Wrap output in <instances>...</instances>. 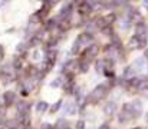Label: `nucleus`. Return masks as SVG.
I'll return each mask as SVG.
<instances>
[{
	"label": "nucleus",
	"mask_w": 148,
	"mask_h": 129,
	"mask_svg": "<svg viewBox=\"0 0 148 129\" xmlns=\"http://www.w3.org/2000/svg\"><path fill=\"white\" fill-rule=\"evenodd\" d=\"M78 6H79V7H76V9H78V13L81 14V17H88V16H91L92 12H94V9H92V6H91L89 1L78 3Z\"/></svg>",
	"instance_id": "3"
},
{
	"label": "nucleus",
	"mask_w": 148,
	"mask_h": 129,
	"mask_svg": "<svg viewBox=\"0 0 148 129\" xmlns=\"http://www.w3.org/2000/svg\"><path fill=\"white\" fill-rule=\"evenodd\" d=\"M99 53V46L98 44H91L88 47H85L81 53V62H88L91 63L94 60V57H97V55Z\"/></svg>",
	"instance_id": "2"
},
{
	"label": "nucleus",
	"mask_w": 148,
	"mask_h": 129,
	"mask_svg": "<svg viewBox=\"0 0 148 129\" xmlns=\"http://www.w3.org/2000/svg\"><path fill=\"white\" fill-rule=\"evenodd\" d=\"M103 75L106 76V79H108V81H111V79H115V78H116L114 70H105V72H103Z\"/></svg>",
	"instance_id": "18"
},
{
	"label": "nucleus",
	"mask_w": 148,
	"mask_h": 129,
	"mask_svg": "<svg viewBox=\"0 0 148 129\" xmlns=\"http://www.w3.org/2000/svg\"><path fill=\"white\" fill-rule=\"evenodd\" d=\"M65 81H66V78L63 76V75H60V76H58V78H55L52 82H50V87H53V89H56V87H63L65 85Z\"/></svg>",
	"instance_id": "11"
},
{
	"label": "nucleus",
	"mask_w": 148,
	"mask_h": 129,
	"mask_svg": "<svg viewBox=\"0 0 148 129\" xmlns=\"http://www.w3.org/2000/svg\"><path fill=\"white\" fill-rule=\"evenodd\" d=\"M3 55H4V49H3V46L0 44V56L3 57Z\"/></svg>",
	"instance_id": "22"
},
{
	"label": "nucleus",
	"mask_w": 148,
	"mask_h": 129,
	"mask_svg": "<svg viewBox=\"0 0 148 129\" xmlns=\"http://www.w3.org/2000/svg\"><path fill=\"white\" fill-rule=\"evenodd\" d=\"M132 129H141V128H132Z\"/></svg>",
	"instance_id": "23"
},
{
	"label": "nucleus",
	"mask_w": 148,
	"mask_h": 129,
	"mask_svg": "<svg viewBox=\"0 0 148 129\" xmlns=\"http://www.w3.org/2000/svg\"><path fill=\"white\" fill-rule=\"evenodd\" d=\"M76 86L78 85L75 83V79H66V81H65V85H63V90H65L68 95H73Z\"/></svg>",
	"instance_id": "10"
},
{
	"label": "nucleus",
	"mask_w": 148,
	"mask_h": 129,
	"mask_svg": "<svg viewBox=\"0 0 148 129\" xmlns=\"http://www.w3.org/2000/svg\"><path fill=\"white\" fill-rule=\"evenodd\" d=\"M62 111H63V115H66V116H73L75 113H76V102H71V100H66L65 103H63V108H62Z\"/></svg>",
	"instance_id": "6"
},
{
	"label": "nucleus",
	"mask_w": 148,
	"mask_h": 129,
	"mask_svg": "<svg viewBox=\"0 0 148 129\" xmlns=\"http://www.w3.org/2000/svg\"><path fill=\"white\" fill-rule=\"evenodd\" d=\"M76 129H86V122L85 119H81L76 122Z\"/></svg>",
	"instance_id": "19"
},
{
	"label": "nucleus",
	"mask_w": 148,
	"mask_h": 129,
	"mask_svg": "<svg viewBox=\"0 0 148 129\" xmlns=\"http://www.w3.org/2000/svg\"><path fill=\"white\" fill-rule=\"evenodd\" d=\"M79 53H82V46H81V43L78 42V40H75L73 44H72V47H71V55L76 56Z\"/></svg>",
	"instance_id": "13"
},
{
	"label": "nucleus",
	"mask_w": 148,
	"mask_h": 129,
	"mask_svg": "<svg viewBox=\"0 0 148 129\" xmlns=\"http://www.w3.org/2000/svg\"><path fill=\"white\" fill-rule=\"evenodd\" d=\"M76 40L81 43V46L84 47V46H91V44H94V35H91V33H86V32H82L78 38H76Z\"/></svg>",
	"instance_id": "5"
},
{
	"label": "nucleus",
	"mask_w": 148,
	"mask_h": 129,
	"mask_svg": "<svg viewBox=\"0 0 148 129\" xmlns=\"http://www.w3.org/2000/svg\"><path fill=\"white\" fill-rule=\"evenodd\" d=\"M48 109H50V105L45 100H39L35 103V111L39 113V115H43L45 112H48Z\"/></svg>",
	"instance_id": "9"
},
{
	"label": "nucleus",
	"mask_w": 148,
	"mask_h": 129,
	"mask_svg": "<svg viewBox=\"0 0 148 129\" xmlns=\"http://www.w3.org/2000/svg\"><path fill=\"white\" fill-rule=\"evenodd\" d=\"M42 57V55H40V52H38V50H35L33 53H32V60H39Z\"/></svg>",
	"instance_id": "20"
},
{
	"label": "nucleus",
	"mask_w": 148,
	"mask_h": 129,
	"mask_svg": "<svg viewBox=\"0 0 148 129\" xmlns=\"http://www.w3.org/2000/svg\"><path fill=\"white\" fill-rule=\"evenodd\" d=\"M98 129H111V126H109V124H108V122H105V124H102Z\"/></svg>",
	"instance_id": "21"
},
{
	"label": "nucleus",
	"mask_w": 148,
	"mask_h": 129,
	"mask_svg": "<svg viewBox=\"0 0 148 129\" xmlns=\"http://www.w3.org/2000/svg\"><path fill=\"white\" fill-rule=\"evenodd\" d=\"M1 102H3V105H4L6 108L13 106V103L16 102V92H13V90H6V92L3 93Z\"/></svg>",
	"instance_id": "4"
},
{
	"label": "nucleus",
	"mask_w": 148,
	"mask_h": 129,
	"mask_svg": "<svg viewBox=\"0 0 148 129\" xmlns=\"http://www.w3.org/2000/svg\"><path fill=\"white\" fill-rule=\"evenodd\" d=\"M66 129H72V128H66Z\"/></svg>",
	"instance_id": "24"
},
{
	"label": "nucleus",
	"mask_w": 148,
	"mask_h": 129,
	"mask_svg": "<svg viewBox=\"0 0 148 129\" xmlns=\"http://www.w3.org/2000/svg\"><path fill=\"white\" fill-rule=\"evenodd\" d=\"M89 68H91V63H88V62H81V60H79V72L86 73V72L89 70Z\"/></svg>",
	"instance_id": "16"
},
{
	"label": "nucleus",
	"mask_w": 148,
	"mask_h": 129,
	"mask_svg": "<svg viewBox=\"0 0 148 129\" xmlns=\"http://www.w3.org/2000/svg\"><path fill=\"white\" fill-rule=\"evenodd\" d=\"M50 9H52V7H50L49 4H48V1H46V3H43V6H42L35 14L38 16V19H39L40 22H45V20L48 19V14H49Z\"/></svg>",
	"instance_id": "7"
},
{
	"label": "nucleus",
	"mask_w": 148,
	"mask_h": 129,
	"mask_svg": "<svg viewBox=\"0 0 148 129\" xmlns=\"http://www.w3.org/2000/svg\"><path fill=\"white\" fill-rule=\"evenodd\" d=\"M109 90H111V87L108 86V83H99V85L97 86V87H94V90L85 98V100H86L88 105H97L102 99L106 98V95H108Z\"/></svg>",
	"instance_id": "1"
},
{
	"label": "nucleus",
	"mask_w": 148,
	"mask_h": 129,
	"mask_svg": "<svg viewBox=\"0 0 148 129\" xmlns=\"http://www.w3.org/2000/svg\"><path fill=\"white\" fill-rule=\"evenodd\" d=\"M94 66H95V70H97L98 73H102V75H103V72H105V59H98Z\"/></svg>",
	"instance_id": "14"
},
{
	"label": "nucleus",
	"mask_w": 148,
	"mask_h": 129,
	"mask_svg": "<svg viewBox=\"0 0 148 129\" xmlns=\"http://www.w3.org/2000/svg\"><path fill=\"white\" fill-rule=\"evenodd\" d=\"M66 128H71V124L68 119L65 118H60L56 121V125H55V129H66Z\"/></svg>",
	"instance_id": "12"
},
{
	"label": "nucleus",
	"mask_w": 148,
	"mask_h": 129,
	"mask_svg": "<svg viewBox=\"0 0 148 129\" xmlns=\"http://www.w3.org/2000/svg\"><path fill=\"white\" fill-rule=\"evenodd\" d=\"M134 73H135V70L132 69V66H128L124 69V78H132Z\"/></svg>",
	"instance_id": "17"
},
{
	"label": "nucleus",
	"mask_w": 148,
	"mask_h": 129,
	"mask_svg": "<svg viewBox=\"0 0 148 129\" xmlns=\"http://www.w3.org/2000/svg\"><path fill=\"white\" fill-rule=\"evenodd\" d=\"M116 109H118L116 102H115V100H108V102L105 103V106H103V113H105L106 116H112V115L116 113Z\"/></svg>",
	"instance_id": "8"
},
{
	"label": "nucleus",
	"mask_w": 148,
	"mask_h": 129,
	"mask_svg": "<svg viewBox=\"0 0 148 129\" xmlns=\"http://www.w3.org/2000/svg\"><path fill=\"white\" fill-rule=\"evenodd\" d=\"M62 106H63V100H62V99H59V100H56L53 105H50L49 112H50V113H55V112H58V111H59Z\"/></svg>",
	"instance_id": "15"
}]
</instances>
